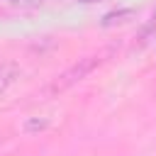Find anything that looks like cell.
I'll return each mask as SVG.
<instances>
[{
	"instance_id": "obj_2",
	"label": "cell",
	"mask_w": 156,
	"mask_h": 156,
	"mask_svg": "<svg viewBox=\"0 0 156 156\" xmlns=\"http://www.w3.org/2000/svg\"><path fill=\"white\" fill-rule=\"evenodd\" d=\"M78 2H100V0H78Z\"/></svg>"
},
{
	"instance_id": "obj_1",
	"label": "cell",
	"mask_w": 156,
	"mask_h": 156,
	"mask_svg": "<svg viewBox=\"0 0 156 156\" xmlns=\"http://www.w3.org/2000/svg\"><path fill=\"white\" fill-rule=\"evenodd\" d=\"M95 63H98V58L95 56H88V58H80V63H76L71 71H66L58 80H56V85H54V90H66L71 83H76V80H80L83 76H88L93 68H95Z\"/></svg>"
}]
</instances>
